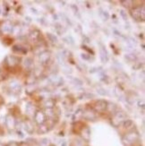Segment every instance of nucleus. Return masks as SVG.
Returning <instances> with one entry per match:
<instances>
[{"label":"nucleus","mask_w":145,"mask_h":146,"mask_svg":"<svg viewBox=\"0 0 145 146\" xmlns=\"http://www.w3.org/2000/svg\"><path fill=\"white\" fill-rule=\"evenodd\" d=\"M5 124H6V126H7L9 129H13L15 126V121L12 117H8L7 118H6Z\"/></svg>","instance_id":"1"},{"label":"nucleus","mask_w":145,"mask_h":146,"mask_svg":"<svg viewBox=\"0 0 145 146\" xmlns=\"http://www.w3.org/2000/svg\"><path fill=\"white\" fill-rule=\"evenodd\" d=\"M7 146H19V144L17 143H15V142H11V143H8Z\"/></svg>","instance_id":"2"},{"label":"nucleus","mask_w":145,"mask_h":146,"mask_svg":"<svg viewBox=\"0 0 145 146\" xmlns=\"http://www.w3.org/2000/svg\"><path fill=\"white\" fill-rule=\"evenodd\" d=\"M0 146H4V145H3L2 143H0Z\"/></svg>","instance_id":"3"}]
</instances>
